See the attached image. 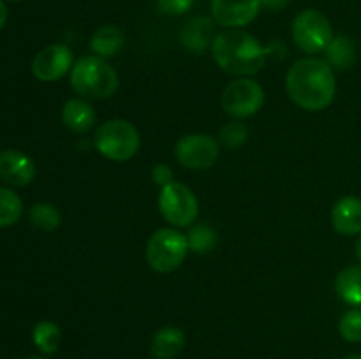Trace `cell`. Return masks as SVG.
Wrapping results in <instances>:
<instances>
[{
  "label": "cell",
  "instance_id": "11",
  "mask_svg": "<svg viewBox=\"0 0 361 359\" xmlns=\"http://www.w3.org/2000/svg\"><path fill=\"white\" fill-rule=\"evenodd\" d=\"M261 9V0H212V18L226 28L247 27Z\"/></svg>",
  "mask_w": 361,
  "mask_h": 359
},
{
  "label": "cell",
  "instance_id": "33",
  "mask_svg": "<svg viewBox=\"0 0 361 359\" xmlns=\"http://www.w3.org/2000/svg\"><path fill=\"white\" fill-rule=\"evenodd\" d=\"M11 2H18V0H11Z\"/></svg>",
  "mask_w": 361,
  "mask_h": 359
},
{
  "label": "cell",
  "instance_id": "17",
  "mask_svg": "<svg viewBox=\"0 0 361 359\" xmlns=\"http://www.w3.org/2000/svg\"><path fill=\"white\" fill-rule=\"evenodd\" d=\"M123 44H126V35H123L122 28L115 27V25H102L101 28L95 30L90 41L92 51L101 58L118 55Z\"/></svg>",
  "mask_w": 361,
  "mask_h": 359
},
{
  "label": "cell",
  "instance_id": "2",
  "mask_svg": "<svg viewBox=\"0 0 361 359\" xmlns=\"http://www.w3.org/2000/svg\"><path fill=\"white\" fill-rule=\"evenodd\" d=\"M215 63L231 76H252L267 63L268 49L242 28H226L212 44Z\"/></svg>",
  "mask_w": 361,
  "mask_h": 359
},
{
  "label": "cell",
  "instance_id": "32",
  "mask_svg": "<svg viewBox=\"0 0 361 359\" xmlns=\"http://www.w3.org/2000/svg\"><path fill=\"white\" fill-rule=\"evenodd\" d=\"M345 359H361V354H351V355H348Z\"/></svg>",
  "mask_w": 361,
  "mask_h": 359
},
{
  "label": "cell",
  "instance_id": "18",
  "mask_svg": "<svg viewBox=\"0 0 361 359\" xmlns=\"http://www.w3.org/2000/svg\"><path fill=\"white\" fill-rule=\"evenodd\" d=\"M335 291L338 298L349 306L360 308L361 306V264L348 266L337 275Z\"/></svg>",
  "mask_w": 361,
  "mask_h": 359
},
{
  "label": "cell",
  "instance_id": "3",
  "mask_svg": "<svg viewBox=\"0 0 361 359\" xmlns=\"http://www.w3.org/2000/svg\"><path fill=\"white\" fill-rule=\"evenodd\" d=\"M71 87L78 95L87 99H108L118 90V74L97 55L76 60L71 69Z\"/></svg>",
  "mask_w": 361,
  "mask_h": 359
},
{
  "label": "cell",
  "instance_id": "31",
  "mask_svg": "<svg viewBox=\"0 0 361 359\" xmlns=\"http://www.w3.org/2000/svg\"><path fill=\"white\" fill-rule=\"evenodd\" d=\"M23 359H46V358H42V355H27V358Z\"/></svg>",
  "mask_w": 361,
  "mask_h": 359
},
{
  "label": "cell",
  "instance_id": "29",
  "mask_svg": "<svg viewBox=\"0 0 361 359\" xmlns=\"http://www.w3.org/2000/svg\"><path fill=\"white\" fill-rule=\"evenodd\" d=\"M6 21H7V7L6 4H4V0H0V30L4 28Z\"/></svg>",
  "mask_w": 361,
  "mask_h": 359
},
{
  "label": "cell",
  "instance_id": "7",
  "mask_svg": "<svg viewBox=\"0 0 361 359\" xmlns=\"http://www.w3.org/2000/svg\"><path fill=\"white\" fill-rule=\"evenodd\" d=\"M159 210L175 227H187L197 217V199L192 190L178 182L162 187L159 194Z\"/></svg>",
  "mask_w": 361,
  "mask_h": 359
},
{
  "label": "cell",
  "instance_id": "14",
  "mask_svg": "<svg viewBox=\"0 0 361 359\" xmlns=\"http://www.w3.org/2000/svg\"><path fill=\"white\" fill-rule=\"evenodd\" d=\"M331 224L337 232L355 236L361 232V199L356 196H344L334 204Z\"/></svg>",
  "mask_w": 361,
  "mask_h": 359
},
{
  "label": "cell",
  "instance_id": "20",
  "mask_svg": "<svg viewBox=\"0 0 361 359\" xmlns=\"http://www.w3.org/2000/svg\"><path fill=\"white\" fill-rule=\"evenodd\" d=\"M32 340H34V345L42 354H55L60 347V341H62V331L51 320H41L34 326Z\"/></svg>",
  "mask_w": 361,
  "mask_h": 359
},
{
  "label": "cell",
  "instance_id": "21",
  "mask_svg": "<svg viewBox=\"0 0 361 359\" xmlns=\"http://www.w3.org/2000/svg\"><path fill=\"white\" fill-rule=\"evenodd\" d=\"M28 218H30V224L35 229H41V231L46 232L55 231L60 225V222H62L60 211L49 203H35L28 210Z\"/></svg>",
  "mask_w": 361,
  "mask_h": 359
},
{
  "label": "cell",
  "instance_id": "12",
  "mask_svg": "<svg viewBox=\"0 0 361 359\" xmlns=\"http://www.w3.org/2000/svg\"><path fill=\"white\" fill-rule=\"evenodd\" d=\"M35 178V162L23 151L7 148L0 151V180L14 187H27Z\"/></svg>",
  "mask_w": 361,
  "mask_h": 359
},
{
  "label": "cell",
  "instance_id": "28",
  "mask_svg": "<svg viewBox=\"0 0 361 359\" xmlns=\"http://www.w3.org/2000/svg\"><path fill=\"white\" fill-rule=\"evenodd\" d=\"M289 4H291V0H261V7L271 11V13L284 11Z\"/></svg>",
  "mask_w": 361,
  "mask_h": 359
},
{
  "label": "cell",
  "instance_id": "19",
  "mask_svg": "<svg viewBox=\"0 0 361 359\" xmlns=\"http://www.w3.org/2000/svg\"><path fill=\"white\" fill-rule=\"evenodd\" d=\"M326 62L331 69H351L356 62V46L348 35H337L326 48Z\"/></svg>",
  "mask_w": 361,
  "mask_h": 359
},
{
  "label": "cell",
  "instance_id": "25",
  "mask_svg": "<svg viewBox=\"0 0 361 359\" xmlns=\"http://www.w3.org/2000/svg\"><path fill=\"white\" fill-rule=\"evenodd\" d=\"M249 137V129L240 122H229L219 132V143L226 148H240Z\"/></svg>",
  "mask_w": 361,
  "mask_h": 359
},
{
  "label": "cell",
  "instance_id": "9",
  "mask_svg": "<svg viewBox=\"0 0 361 359\" xmlns=\"http://www.w3.org/2000/svg\"><path fill=\"white\" fill-rule=\"evenodd\" d=\"M221 153V143L217 137L208 134H187L176 141V160L187 169H208L215 164Z\"/></svg>",
  "mask_w": 361,
  "mask_h": 359
},
{
  "label": "cell",
  "instance_id": "10",
  "mask_svg": "<svg viewBox=\"0 0 361 359\" xmlns=\"http://www.w3.org/2000/svg\"><path fill=\"white\" fill-rule=\"evenodd\" d=\"M73 51L66 44H49L35 55L32 73L39 81H59L73 69Z\"/></svg>",
  "mask_w": 361,
  "mask_h": 359
},
{
  "label": "cell",
  "instance_id": "4",
  "mask_svg": "<svg viewBox=\"0 0 361 359\" xmlns=\"http://www.w3.org/2000/svg\"><path fill=\"white\" fill-rule=\"evenodd\" d=\"M94 143L102 157L115 162H123L133 158L140 151L141 137L133 123L116 118L99 127Z\"/></svg>",
  "mask_w": 361,
  "mask_h": 359
},
{
  "label": "cell",
  "instance_id": "23",
  "mask_svg": "<svg viewBox=\"0 0 361 359\" xmlns=\"http://www.w3.org/2000/svg\"><path fill=\"white\" fill-rule=\"evenodd\" d=\"M187 241H189V250L196 253H207L212 252L217 245V232L207 224H197L196 227L190 229L187 234Z\"/></svg>",
  "mask_w": 361,
  "mask_h": 359
},
{
  "label": "cell",
  "instance_id": "16",
  "mask_svg": "<svg viewBox=\"0 0 361 359\" xmlns=\"http://www.w3.org/2000/svg\"><path fill=\"white\" fill-rule=\"evenodd\" d=\"M185 347V334L180 327H161L152 338V354L157 359H175Z\"/></svg>",
  "mask_w": 361,
  "mask_h": 359
},
{
  "label": "cell",
  "instance_id": "26",
  "mask_svg": "<svg viewBox=\"0 0 361 359\" xmlns=\"http://www.w3.org/2000/svg\"><path fill=\"white\" fill-rule=\"evenodd\" d=\"M157 9L168 16H182L189 13L194 6V0H155Z\"/></svg>",
  "mask_w": 361,
  "mask_h": 359
},
{
  "label": "cell",
  "instance_id": "30",
  "mask_svg": "<svg viewBox=\"0 0 361 359\" xmlns=\"http://www.w3.org/2000/svg\"><path fill=\"white\" fill-rule=\"evenodd\" d=\"M356 256H358V259H360V263H361V236H360L358 243H356Z\"/></svg>",
  "mask_w": 361,
  "mask_h": 359
},
{
  "label": "cell",
  "instance_id": "24",
  "mask_svg": "<svg viewBox=\"0 0 361 359\" xmlns=\"http://www.w3.org/2000/svg\"><path fill=\"white\" fill-rule=\"evenodd\" d=\"M338 331L342 338L349 344H360L361 341V308H351L341 317Z\"/></svg>",
  "mask_w": 361,
  "mask_h": 359
},
{
  "label": "cell",
  "instance_id": "1",
  "mask_svg": "<svg viewBox=\"0 0 361 359\" xmlns=\"http://www.w3.org/2000/svg\"><path fill=\"white\" fill-rule=\"evenodd\" d=\"M289 99L305 111H323L334 102L337 81L330 63L323 58L307 56L289 67L286 74Z\"/></svg>",
  "mask_w": 361,
  "mask_h": 359
},
{
  "label": "cell",
  "instance_id": "6",
  "mask_svg": "<svg viewBox=\"0 0 361 359\" xmlns=\"http://www.w3.org/2000/svg\"><path fill=\"white\" fill-rule=\"evenodd\" d=\"M291 35L295 39V44L310 55L326 51L335 37L330 20L317 9L302 11L293 20Z\"/></svg>",
  "mask_w": 361,
  "mask_h": 359
},
{
  "label": "cell",
  "instance_id": "27",
  "mask_svg": "<svg viewBox=\"0 0 361 359\" xmlns=\"http://www.w3.org/2000/svg\"><path fill=\"white\" fill-rule=\"evenodd\" d=\"M173 169L166 164H157L154 169H152V180L157 183L159 187H166L173 182Z\"/></svg>",
  "mask_w": 361,
  "mask_h": 359
},
{
  "label": "cell",
  "instance_id": "5",
  "mask_svg": "<svg viewBox=\"0 0 361 359\" xmlns=\"http://www.w3.org/2000/svg\"><path fill=\"white\" fill-rule=\"evenodd\" d=\"M189 252L187 236L173 227H162L148 238L147 260L157 273L175 271Z\"/></svg>",
  "mask_w": 361,
  "mask_h": 359
},
{
  "label": "cell",
  "instance_id": "22",
  "mask_svg": "<svg viewBox=\"0 0 361 359\" xmlns=\"http://www.w3.org/2000/svg\"><path fill=\"white\" fill-rule=\"evenodd\" d=\"M23 213V203L20 196L11 189L0 187V229L16 224Z\"/></svg>",
  "mask_w": 361,
  "mask_h": 359
},
{
  "label": "cell",
  "instance_id": "13",
  "mask_svg": "<svg viewBox=\"0 0 361 359\" xmlns=\"http://www.w3.org/2000/svg\"><path fill=\"white\" fill-rule=\"evenodd\" d=\"M217 21L208 16H196L187 21L180 30V42L183 48L196 55H203L207 49L212 48L215 41V27Z\"/></svg>",
  "mask_w": 361,
  "mask_h": 359
},
{
  "label": "cell",
  "instance_id": "8",
  "mask_svg": "<svg viewBox=\"0 0 361 359\" xmlns=\"http://www.w3.org/2000/svg\"><path fill=\"white\" fill-rule=\"evenodd\" d=\"M221 104L228 115L235 118H249L263 108L264 90L250 77H238L224 88Z\"/></svg>",
  "mask_w": 361,
  "mask_h": 359
},
{
  "label": "cell",
  "instance_id": "15",
  "mask_svg": "<svg viewBox=\"0 0 361 359\" xmlns=\"http://www.w3.org/2000/svg\"><path fill=\"white\" fill-rule=\"evenodd\" d=\"M95 109L85 99H69L62 108V122L69 130L76 134H85L94 127Z\"/></svg>",
  "mask_w": 361,
  "mask_h": 359
}]
</instances>
